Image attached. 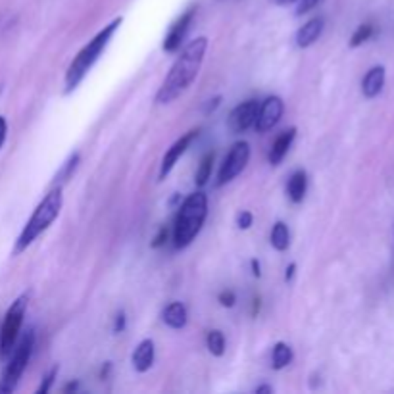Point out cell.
Masks as SVG:
<instances>
[{
  "label": "cell",
  "instance_id": "cell-1",
  "mask_svg": "<svg viewBox=\"0 0 394 394\" xmlns=\"http://www.w3.org/2000/svg\"><path fill=\"white\" fill-rule=\"evenodd\" d=\"M208 50V37H197L181 50L177 60L173 62L170 74L156 92V104H170L189 89L198 77V72L204 62Z\"/></svg>",
  "mask_w": 394,
  "mask_h": 394
},
{
  "label": "cell",
  "instance_id": "cell-2",
  "mask_svg": "<svg viewBox=\"0 0 394 394\" xmlns=\"http://www.w3.org/2000/svg\"><path fill=\"white\" fill-rule=\"evenodd\" d=\"M62 204H64L62 187L56 185V187L50 190L49 195L37 204V208L33 210L31 217H29L27 223H25V227L22 229V233H19V237H17L16 240L14 256L25 252L27 248L33 245L37 238L41 237L44 231L49 229L52 223L56 222L58 215L62 212Z\"/></svg>",
  "mask_w": 394,
  "mask_h": 394
},
{
  "label": "cell",
  "instance_id": "cell-3",
  "mask_svg": "<svg viewBox=\"0 0 394 394\" xmlns=\"http://www.w3.org/2000/svg\"><path fill=\"white\" fill-rule=\"evenodd\" d=\"M122 22H124V17H115L112 24H108L104 29H100L99 35L79 50V54L74 58V62L69 64L66 72V90H64L66 95H69L72 90L77 89L79 83L85 79V75L90 72V67L99 62V58L102 56V52L106 50V47L110 44V41H112L114 33L120 29Z\"/></svg>",
  "mask_w": 394,
  "mask_h": 394
},
{
  "label": "cell",
  "instance_id": "cell-4",
  "mask_svg": "<svg viewBox=\"0 0 394 394\" xmlns=\"http://www.w3.org/2000/svg\"><path fill=\"white\" fill-rule=\"evenodd\" d=\"M208 215V197L197 190L183 200L173 225V245L175 248H187L197 238Z\"/></svg>",
  "mask_w": 394,
  "mask_h": 394
},
{
  "label": "cell",
  "instance_id": "cell-5",
  "mask_svg": "<svg viewBox=\"0 0 394 394\" xmlns=\"http://www.w3.org/2000/svg\"><path fill=\"white\" fill-rule=\"evenodd\" d=\"M35 348V331L29 329L24 335V338L19 340V345L14 346V350L10 354L6 370L0 377V394L14 393L19 385V379L24 375V371L27 370V363L31 360V354Z\"/></svg>",
  "mask_w": 394,
  "mask_h": 394
},
{
  "label": "cell",
  "instance_id": "cell-6",
  "mask_svg": "<svg viewBox=\"0 0 394 394\" xmlns=\"http://www.w3.org/2000/svg\"><path fill=\"white\" fill-rule=\"evenodd\" d=\"M27 302H29L27 295L17 296L6 312L4 323L0 327V360H8V356L16 346L19 329L24 325L25 312H27Z\"/></svg>",
  "mask_w": 394,
  "mask_h": 394
},
{
  "label": "cell",
  "instance_id": "cell-7",
  "mask_svg": "<svg viewBox=\"0 0 394 394\" xmlns=\"http://www.w3.org/2000/svg\"><path fill=\"white\" fill-rule=\"evenodd\" d=\"M248 160H250V145L247 140H238L235 142L231 150L227 152V156L223 160L220 173H217V181L215 187H223L237 177L238 173H243V170L247 167Z\"/></svg>",
  "mask_w": 394,
  "mask_h": 394
},
{
  "label": "cell",
  "instance_id": "cell-8",
  "mask_svg": "<svg viewBox=\"0 0 394 394\" xmlns=\"http://www.w3.org/2000/svg\"><path fill=\"white\" fill-rule=\"evenodd\" d=\"M258 108H260V102L256 99L240 102L238 106L233 108V112H231L229 117H227V127H229V131L238 135V133H245L248 131L250 127H254Z\"/></svg>",
  "mask_w": 394,
  "mask_h": 394
},
{
  "label": "cell",
  "instance_id": "cell-9",
  "mask_svg": "<svg viewBox=\"0 0 394 394\" xmlns=\"http://www.w3.org/2000/svg\"><path fill=\"white\" fill-rule=\"evenodd\" d=\"M285 104L279 97H268V99L260 102L258 108V115H256L254 129L258 133H268L279 124L281 115H283Z\"/></svg>",
  "mask_w": 394,
  "mask_h": 394
},
{
  "label": "cell",
  "instance_id": "cell-10",
  "mask_svg": "<svg viewBox=\"0 0 394 394\" xmlns=\"http://www.w3.org/2000/svg\"><path fill=\"white\" fill-rule=\"evenodd\" d=\"M195 16H197V8H189L183 16H179L173 22L170 31H167V35L164 37V44H162V49H164L165 52L173 54V52H177V50L181 49V42L185 41V37L189 33Z\"/></svg>",
  "mask_w": 394,
  "mask_h": 394
},
{
  "label": "cell",
  "instance_id": "cell-11",
  "mask_svg": "<svg viewBox=\"0 0 394 394\" xmlns=\"http://www.w3.org/2000/svg\"><path fill=\"white\" fill-rule=\"evenodd\" d=\"M198 137V131L197 129H192L189 131L187 135H183L181 139H177L175 142L172 145V148H167V152H165V156L162 158V164H160V173H158V181H164L172 170L175 167V164L179 162V158L187 152V148L190 147V142L197 139Z\"/></svg>",
  "mask_w": 394,
  "mask_h": 394
},
{
  "label": "cell",
  "instance_id": "cell-12",
  "mask_svg": "<svg viewBox=\"0 0 394 394\" xmlns=\"http://www.w3.org/2000/svg\"><path fill=\"white\" fill-rule=\"evenodd\" d=\"M295 139H296V127H290V129L283 131L277 139L273 140V145H271L270 148V156H268L271 165H279L281 162L285 160V156L288 154V150L293 147Z\"/></svg>",
  "mask_w": 394,
  "mask_h": 394
},
{
  "label": "cell",
  "instance_id": "cell-13",
  "mask_svg": "<svg viewBox=\"0 0 394 394\" xmlns=\"http://www.w3.org/2000/svg\"><path fill=\"white\" fill-rule=\"evenodd\" d=\"M385 67L373 66L366 74V77L361 79V92L366 99H375L377 95H381V90L385 87Z\"/></svg>",
  "mask_w": 394,
  "mask_h": 394
},
{
  "label": "cell",
  "instance_id": "cell-14",
  "mask_svg": "<svg viewBox=\"0 0 394 394\" xmlns=\"http://www.w3.org/2000/svg\"><path fill=\"white\" fill-rule=\"evenodd\" d=\"M321 33H323V17H313L296 31V44L300 49H308L320 39Z\"/></svg>",
  "mask_w": 394,
  "mask_h": 394
},
{
  "label": "cell",
  "instance_id": "cell-15",
  "mask_svg": "<svg viewBox=\"0 0 394 394\" xmlns=\"http://www.w3.org/2000/svg\"><path fill=\"white\" fill-rule=\"evenodd\" d=\"M152 363H154V343L150 338H145L133 352V368L139 373H147L152 368Z\"/></svg>",
  "mask_w": 394,
  "mask_h": 394
},
{
  "label": "cell",
  "instance_id": "cell-16",
  "mask_svg": "<svg viewBox=\"0 0 394 394\" xmlns=\"http://www.w3.org/2000/svg\"><path fill=\"white\" fill-rule=\"evenodd\" d=\"M162 320L167 327L172 329H183L189 321V313L183 302H172V304L165 306L164 313H162Z\"/></svg>",
  "mask_w": 394,
  "mask_h": 394
},
{
  "label": "cell",
  "instance_id": "cell-17",
  "mask_svg": "<svg viewBox=\"0 0 394 394\" xmlns=\"http://www.w3.org/2000/svg\"><path fill=\"white\" fill-rule=\"evenodd\" d=\"M306 190H308V175L302 170H298L290 175V179L287 183V195L288 198L295 202V204H300L306 197Z\"/></svg>",
  "mask_w": 394,
  "mask_h": 394
},
{
  "label": "cell",
  "instance_id": "cell-18",
  "mask_svg": "<svg viewBox=\"0 0 394 394\" xmlns=\"http://www.w3.org/2000/svg\"><path fill=\"white\" fill-rule=\"evenodd\" d=\"M295 358L293 354V348L287 345V343H277L273 346V354H271V366L273 370H285L287 366H290V361Z\"/></svg>",
  "mask_w": 394,
  "mask_h": 394
},
{
  "label": "cell",
  "instance_id": "cell-19",
  "mask_svg": "<svg viewBox=\"0 0 394 394\" xmlns=\"http://www.w3.org/2000/svg\"><path fill=\"white\" fill-rule=\"evenodd\" d=\"M271 247L275 248V250H279V252H285L290 245V233H288V227L287 223L283 222H277L273 225V229H271Z\"/></svg>",
  "mask_w": 394,
  "mask_h": 394
},
{
  "label": "cell",
  "instance_id": "cell-20",
  "mask_svg": "<svg viewBox=\"0 0 394 394\" xmlns=\"http://www.w3.org/2000/svg\"><path fill=\"white\" fill-rule=\"evenodd\" d=\"M212 164H214V154L208 152L202 160H200V165H198L197 175H195V183H197L198 189H202L206 183L212 177Z\"/></svg>",
  "mask_w": 394,
  "mask_h": 394
},
{
  "label": "cell",
  "instance_id": "cell-21",
  "mask_svg": "<svg viewBox=\"0 0 394 394\" xmlns=\"http://www.w3.org/2000/svg\"><path fill=\"white\" fill-rule=\"evenodd\" d=\"M206 346H208V350L212 356H217V358H222L223 354H225V337H223L222 331H210L208 333V337H206Z\"/></svg>",
  "mask_w": 394,
  "mask_h": 394
},
{
  "label": "cell",
  "instance_id": "cell-22",
  "mask_svg": "<svg viewBox=\"0 0 394 394\" xmlns=\"http://www.w3.org/2000/svg\"><path fill=\"white\" fill-rule=\"evenodd\" d=\"M373 33H375V29H373V25L371 24H361L356 31H354V35L350 37V49H358V47H361L363 42H368L373 37Z\"/></svg>",
  "mask_w": 394,
  "mask_h": 394
},
{
  "label": "cell",
  "instance_id": "cell-23",
  "mask_svg": "<svg viewBox=\"0 0 394 394\" xmlns=\"http://www.w3.org/2000/svg\"><path fill=\"white\" fill-rule=\"evenodd\" d=\"M79 160H81L79 152H75V154H72V156L67 158V162L64 164V167H62L60 173L56 175V185L62 187V183H66V181L74 175V172L77 170V165H79Z\"/></svg>",
  "mask_w": 394,
  "mask_h": 394
},
{
  "label": "cell",
  "instance_id": "cell-24",
  "mask_svg": "<svg viewBox=\"0 0 394 394\" xmlns=\"http://www.w3.org/2000/svg\"><path fill=\"white\" fill-rule=\"evenodd\" d=\"M58 366H54V368H52V370L49 371V373H47V375H44V379H42V383H41V386H39V388H37V393L39 394H47L50 391V388H52V385H54V379L58 377Z\"/></svg>",
  "mask_w": 394,
  "mask_h": 394
},
{
  "label": "cell",
  "instance_id": "cell-25",
  "mask_svg": "<svg viewBox=\"0 0 394 394\" xmlns=\"http://www.w3.org/2000/svg\"><path fill=\"white\" fill-rule=\"evenodd\" d=\"M217 300H220V304H222L223 308H233L235 302H237V296H235L233 290H222V293L217 295Z\"/></svg>",
  "mask_w": 394,
  "mask_h": 394
},
{
  "label": "cell",
  "instance_id": "cell-26",
  "mask_svg": "<svg viewBox=\"0 0 394 394\" xmlns=\"http://www.w3.org/2000/svg\"><path fill=\"white\" fill-rule=\"evenodd\" d=\"M252 222H254V215L250 214V212H247V210H243V212L237 215L238 229H250Z\"/></svg>",
  "mask_w": 394,
  "mask_h": 394
},
{
  "label": "cell",
  "instance_id": "cell-27",
  "mask_svg": "<svg viewBox=\"0 0 394 394\" xmlns=\"http://www.w3.org/2000/svg\"><path fill=\"white\" fill-rule=\"evenodd\" d=\"M318 2H320V0H300V2H298V8H296V16H304V14H308L310 10L318 6Z\"/></svg>",
  "mask_w": 394,
  "mask_h": 394
},
{
  "label": "cell",
  "instance_id": "cell-28",
  "mask_svg": "<svg viewBox=\"0 0 394 394\" xmlns=\"http://www.w3.org/2000/svg\"><path fill=\"white\" fill-rule=\"evenodd\" d=\"M167 227H160L158 229V233H156V237H154V240L150 243V247L152 248H160V247H164L165 245V240H167Z\"/></svg>",
  "mask_w": 394,
  "mask_h": 394
},
{
  "label": "cell",
  "instance_id": "cell-29",
  "mask_svg": "<svg viewBox=\"0 0 394 394\" xmlns=\"http://www.w3.org/2000/svg\"><path fill=\"white\" fill-rule=\"evenodd\" d=\"M220 104H222V97H214L212 100H208V102H206V106H204V114L210 115L212 112H215V110L220 108Z\"/></svg>",
  "mask_w": 394,
  "mask_h": 394
},
{
  "label": "cell",
  "instance_id": "cell-30",
  "mask_svg": "<svg viewBox=\"0 0 394 394\" xmlns=\"http://www.w3.org/2000/svg\"><path fill=\"white\" fill-rule=\"evenodd\" d=\"M125 331V313L120 312L115 315L114 321V333H124Z\"/></svg>",
  "mask_w": 394,
  "mask_h": 394
},
{
  "label": "cell",
  "instance_id": "cell-31",
  "mask_svg": "<svg viewBox=\"0 0 394 394\" xmlns=\"http://www.w3.org/2000/svg\"><path fill=\"white\" fill-rule=\"evenodd\" d=\"M6 135H8V122H6V117L0 115V148H2L4 140H6Z\"/></svg>",
  "mask_w": 394,
  "mask_h": 394
},
{
  "label": "cell",
  "instance_id": "cell-32",
  "mask_svg": "<svg viewBox=\"0 0 394 394\" xmlns=\"http://www.w3.org/2000/svg\"><path fill=\"white\" fill-rule=\"evenodd\" d=\"M295 271H296V263H290L287 268V271H285V281H293V277H295Z\"/></svg>",
  "mask_w": 394,
  "mask_h": 394
},
{
  "label": "cell",
  "instance_id": "cell-33",
  "mask_svg": "<svg viewBox=\"0 0 394 394\" xmlns=\"http://www.w3.org/2000/svg\"><path fill=\"white\" fill-rule=\"evenodd\" d=\"M254 393H256V394H271V393H273V386H270V385H260V386H256Z\"/></svg>",
  "mask_w": 394,
  "mask_h": 394
},
{
  "label": "cell",
  "instance_id": "cell-34",
  "mask_svg": "<svg viewBox=\"0 0 394 394\" xmlns=\"http://www.w3.org/2000/svg\"><path fill=\"white\" fill-rule=\"evenodd\" d=\"M250 265H252V273H254V277H260V275H262V268H260V262H258V260H252V262H250Z\"/></svg>",
  "mask_w": 394,
  "mask_h": 394
},
{
  "label": "cell",
  "instance_id": "cell-35",
  "mask_svg": "<svg viewBox=\"0 0 394 394\" xmlns=\"http://www.w3.org/2000/svg\"><path fill=\"white\" fill-rule=\"evenodd\" d=\"M79 383H69V385L64 386V393H72V391H77Z\"/></svg>",
  "mask_w": 394,
  "mask_h": 394
},
{
  "label": "cell",
  "instance_id": "cell-36",
  "mask_svg": "<svg viewBox=\"0 0 394 394\" xmlns=\"http://www.w3.org/2000/svg\"><path fill=\"white\" fill-rule=\"evenodd\" d=\"M260 302H262L260 298H254V308H252V315H256V313L260 312Z\"/></svg>",
  "mask_w": 394,
  "mask_h": 394
},
{
  "label": "cell",
  "instance_id": "cell-37",
  "mask_svg": "<svg viewBox=\"0 0 394 394\" xmlns=\"http://www.w3.org/2000/svg\"><path fill=\"white\" fill-rule=\"evenodd\" d=\"M293 2H296V0H275V4H279V6H288Z\"/></svg>",
  "mask_w": 394,
  "mask_h": 394
}]
</instances>
